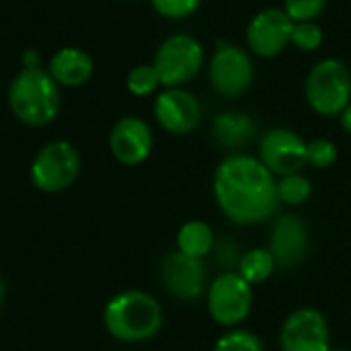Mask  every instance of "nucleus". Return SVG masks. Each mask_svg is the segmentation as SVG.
Returning <instances> with one entry per match:
<instances>
[{
    "mask_svg": "<svg viewBox=\"0 0 351 351\" xmlns=\"http://www.w3.org/2000/svg\"><path fill=\"white\" fill-rule=\"evenodd\" d=\"M213 197L219 211L236 226L265 223L281 205L277 176L248 153H230L219 161L213 173Z\"/></svg>",
    "mask_w": 351,
    "mask_h": 351,
    "instance_id": "1",
    "label": "nucleus"
},
{
    "mask_svg": "<svg viewBox=\"0 0 351 351\" xmlns=\"http://www.w3.org/2000/svg\"><path fill=\"white\" fill-rule=\"evenodd\" d=\"M163 324L159 302L143 289H124L110 298L104 308L106 330L124 343L153 339Z\"/></svg>",
    "mask_w": 351,
    "mask_h": 351,
    "instance_id": "2",
    "label": "nucleus"
},
{
    "mask_svg": "<svg viewBox=\"0 0 351 351\" xmlns=\"http://www.w3.org/2000/svg\"><path fill=\"white\" fill-rule=\"evenodd\" d=\"M13 114L27 126H46L60 112V89L54 77L40 69H21L9 85Z\"/></svg>",
    "mask_w": 351,
    "mask_h": 351,
    "instance_id": "3",
    "label": "nucleus"
},
{
    "mask_svg": "<svg viewBox=\"0 0 351 351\" xmlns=\"http://www.w3.org/2000/svg\"><path fill=\"white\" fill-rule=\"evenodd\" d=\"M304 93L308 106L326 118L341 116L351 104V71L335 58L320 60L306 77Z\"/></svg>",
    "mask_w": 351,
    "mask_h": 351,
    "instance_id": "4",
    "label": "nucleus"
},
{
    "mask_svg": "<svg viewBox=\"0 0 351 351\" xmlns=\"http://www.w3.org/2000/svg\"><path fill=\"white\" fill-rule=\"evenodd\" d=\"M81 173V153L69 141L44 145L32 163V182L42 193H62L71 189Z\"/></svg>",
    "mask_w": 351,
    "mask_h": 351,
    "instance_id": "5",
    "label": "nucleus"
},
{
    "mask_svg": "<svg viewBox=\"0 0 351 351\" xmlns=\"http://www.w3.org/2000/svg\"><path fill=\"white\" fill-rule=\"evenodd\" d=\"M205 50L201 42L189 34H176L163 40L155 52L153 66L165 89L191 83L203 69Z\"/></svg>",
    "mask_w": 351,
    "mask_h": 351,
    "instance_id": "6",
    "label": "nucleus"
},
{
    "mask_svg": "<svg viewBox=\"0 0 351 351\" xmlns=\"http://www.w3.org/2000/svg\"><path fill=\"white\" fill-rule=\"evenodd\" d=\"M207 312L209 316L228 328H236L244 322L254 304L252 285L238 271H221L207 289Z\"/></svg>",
    "mask_w": 351,
    "mask_h": 351,
    "instance_id": "7",
    "label": "nucleus"
},
{
    "mask_svg": "<svg viewBox=\"0 0 351 351\" xmlns=\"http://www.w3.org/2000/svg\"><path fill=\"white\" fill-rule=\"evenodd\" d=\"M159 281L173 300L184 304H193L207 295L211 283L205 261L186 256L178 250H171L161 258Z\"/></svg>",
    "mask_w": 351,
    "mask_h": 351,
    "instance_id": "8",
    "label": "nucleus"
},
{
    "mask_svg": "<svg viewBox=\"0 0 351 351\" xmlns=\"http://www.w3.org/2000/svg\"><path fill=\"white\" fill-rule=\"evenodd\" d=\"M209 81L215 93L226 99L240 97L254 81V64L240 46L217 42L209 62Z\"/></svg>",
    "mask_w": 351,
    "mask_h": 351,
    "instance_id": "9",
    "label": "nucleus"
},
{
    "mask_svg": "<svg viewBox=\"0 0 351 351\" xmlns=\"http://www.w3.org/2000/svg\"><path fill=\"white\" fill-rule=\"evenodd\" d=\"M281 351H330V326L326 316L310 306L293 310L279 330Z\"/></svg>",
    "mask_w": 351,
    "mask_h": 351,
    "instance_id": "10",
    "label": "nucleus"
},
{
    "mask_svg": "<svg viewBox=\"0 0 351 351\" xmlns=\"http://www.w3.org/2000/svg\"><path fill=\"white\" fill-rule=\"evenodd\" d=\"M258 159L277 178L300 173L308 165V141L289 128H271L258 141Z\"/></svg>",
    "mask_w": 351,
    "mask_h": 351,
    "instance_id": "11",
    "label": "nucleus"
},
{
    "mask_svg": "<svg viewBox=\"0 0 351 351\" xmlns=\"http://www.w3.org/2000/svg\"><path fill=\"white\" fill-rule=\"evenodd\" d=\"M153 114L157 124L176 136H186L195 132L203 118L201 101L182 87L163 89L153 104Z\"/></svg>",
    "mask_w": 351,
    "mask_h": 351,
    "instance_id": "12",
    "label": "nucleus"
},
{
    "mask_svg": "<svg viewBox=\"0 0 351 351\" xmlns=\"http://www.w3.org/2000/svg\"><path fill=\"white\" fill-rule=\"evenodd\" d=\"M293 21L283 9H263L246 27V42L261 58H275L291 44Z\"/></svg>",
    "mask_w": 351,
    "mask_h": 351,
    "instance_id": "13",
    "label": "nucleus"
},
{
    "mask_svg": "<svg viewBox=\"0 0 351 351\" xmlns=\"http://www.w3.org/2000/svg\"><path fill=\"white\" fill-rule=\"evenodd\" d=\"M310 248V232L304 219L293 213L279 215L271 228L269 250L277 261V269L291 271L304 263Z\"/></svg>",
    "mask_w": 351,
    "mask_h": 351,
    "instance_id": "14",
    "label": "nucleus"
},
{
    "mask_svg": "<svg viewBox=\"0 0 351 351\" xmlns=\"http://www.w3.org/2000/svg\"><path fill=\"white\" fill-rule=\"evenodd\" d=\"M110 151L124 165H141L153 151L151 126L138 116L120 118L110 132Z\"/></svg>",
    "mask_w": 351,
    "mask_h": 351,
    "instance_id": "15",
    "label": "nucleus"
},
{
    "mask_svg": "<svg viewBox=\"0 0 351 351\" xmlns=\"http://www.w3.org/2000/svg\"><path fill=\"white\" fill-rule=\"evenodd\" d=\"M256 134V122L244 112H221L213 118L211 141L232 153L244 149Z\"/></svg>",
    "mask_w": 351,
    "mask_h": 351,
    "instance_id": "16",
    "label": "nucleus"
},
{
    "mask_svg": "<svg viewBox=\"0 0 351 351\" xmlns=\"http://www.w3.org/2000/svg\"><path fill=\"white\" fill-rule=\"evenodd\" d=\"M93 69L95 66H93V58L89 56V52L77 46H64L56 50L54 56L50 58L48 73L54 77L58 85L79 87L91 79Z\"/></svg>",
    "mask_w": 351,
    "mask_h": 351,
    "instance_id": "17",
    "label": "nucleus"
},
{
    "mask_svg": "<svg viewBox=\"0 0 351 351\" xmlns=\"http://www.w3.org/2000/svg\"><path fill=\"white\" fill-rule=\"evenodd\" d=\"M215 244L217 236L213 228L201 219H191L182 223L178 234H176V250L199 261H205L209 254H213Z\"/></svg>",
    "mask_w": 351,
    "mask_h": 351,
    "instance_id": "18",
    "label": "nucleus"
},
{
    "mask_svg": "<svg viewBox=\"0 0 351 351\" xmlns=\"http://www.w3.org/2000/svg\"><path fill=\"white\" fill-rule=\"evenodd\" d=\"M277 271V261L271 254L269 248H252L242 254V261L238 265V273L250 283H263Z\"/></svg>",
    "mask_w": 351,
    "mask_h": 351,
    "instance_id": "19",
    "label": "nucleus"
},
{
    "mask_svg": "<svg viewBox=\"0 0 351 351\" xmlns=\"http://www.w3.org/2000/svg\"><path fill=\"white\" fill-rule=\"evenodd\" d=\"M277 193H279L281 205L300 207L312 197V182L302 171L289 173V176H283V178H277Z\"/></svg>",
    "mask_w": 351,
    "mask_h": 351,
    "instance_id": "20",
    "label": "nucleus"
},
{
    "mask_svg": "<svg viewBox=\"0 0 351 351\" xmlns=\"http://www.w3.org/2000/svg\"><path fill=\"white\" fill-rule=\"evenodd\" d=\"M213 351H265V347L256 332L246 328H232L215 341Z\"/></svg>",
    "mask_w": 351,
    "mask_h": 351,
    "instance_id": "21",
    "label": "nucleus"
},
{
    "mask_svg": "<svg viewBox=\"0 0 351 351\" xmlns=\"http://www.w3.org/2000/svg\"><path fill=\"white\" fill-rule=\"evenodd\" d=\"M159 87H163V85H161V79L153 64H138L126 77V89L136 97H147V95L155 93Z\"/></svg>",
    "mask_w": 351,
    "mask_h": 351,
    "instance_id": "22",
    "label": "nucleus"
},
{
    "mask_svg": "<svg viewBox=\"0 0 351 351\" xmlns=\"http://www.w3.org/2000/svg\"><path fill=\"white\" fill-rule=\"evenodd\" d=\"M326 7V0H285L283 11L293 23L316 21Z\"/></svg>",
    "mask_w": 351,
    "mask_h": 351,
    "instance_id": "23",
    "label": "nucleus"
},
{
    "mask_svg": "<svg viewBox=\"0 0 351 351\" xmlns=\"http://www.w3.org/2000/svg\"><path fill=\"white\" fill-rule=\"evenodd\" d=\"M322 40H324V34L322 29L310 21V23H295L293 25V32H291V46H295L298 50H304V52H314L322 46Z\"/></svg>",
    "mask_w": 351,
    "mask_h": 351,
    "instance_id": "24",
    "label": "nucleus"
},
{
    "mask_svg": "<svg viewBox=\"0 0 351 351\" xmlns=\"http://www.w3.org/2000/svg\"><path fill=\"white\" fill-rule=\"evenodd\" d=\"M337 145L328 138H314L308 141V165L316 169H326L337 161Z\"/></svg>",
    "mask_w": 351,
    "mask_h": 351,
    "instance_id": "25",
    "label": "nucleus"
},
{
    "mask_svg": "<svg viewBox=\"0 0 351 351\" xmlns=\"http://www.w3.org/2000/svg\"><path fill=\"white\" fill-rule=\"evenodd\" d=\"M203 0H151L153 9L165 19H184L193 15Z\"/></svg>",
    "mask_w": 351,
    "mask_h": 351,
    "instance_id": "26",
    "label": "nucleus"
},
{
    "mask_svg": "<svg viewBox=\"0 0 351 351\" xmlns=\"http://www.w3.org/2000/svg\"><path fill=\"white\" fill-rule=\"evenodd\" d=\"M242 254L244 252H240V246L234 240H230V238H217V244L213 248V256L221 265L223 273L226 271H238V265L242 261Z\"/></svg>",
    "mask_w": 351,
    "mask_h": 351,
    "instance_id": "27",
    "label": "nucleus"
},
{
    "mask_svg": "<svg viewBox=\"0 0 351 351\" xmlns=\"http://www.w3.org/2000/svg\"><path fill=\"white\" fill-rule=\"evenodd\" d=\"M23 69H40V54L38 50L29 48L23 54Z\"/></svg>",
    "mask_w": 351,
    "mask_h": 351,
    "instance_id": "28",
    "label": "nucleus"
},
{
    "mask_svg": "<svg viewBox=\"0 0 351 351\" xmlns=\"http://www.w3.org/2000/svg\"><path fill=\"white\" fill-rule=\"evenodd\" d=\"M339 120H341V126H343V130L351 134V104H349V106L343 110V114L339 116Z\"/></svg>",
    "mask_w": 351,
    "mask_h": 351,
    "instance_id": "29",
    "label": "nucleus"
},
{
    "mask_svg": "<svg viewBox=\"0 0 351 351\" xmlns=\"http://www.w3.org/2000/svg\"><path fill=\"white\" fill-rule=\"evenodd\" d=\"M3 300H5V281L0 277V306H3Z\"/></svg>",
    "mask_w": 351,
    "mask_h": 351,
    "instance_id": "30",
    "label": "nucleus"
},
{
    "mask_svg": "<svg viewBox=\"0 0 351 351\" xmlns=\"http://www.w3.org/2000/svg\"><path fill=\"white\" fill-rule=\"evenodd\" d=\"M330 351H349V349H335V347H332Z\"/></svg>",
    "mask_w": 351,
    "mask_h": 351,
    "instance_id": "31",
    "label": "nucleus"
}]
</instances>
